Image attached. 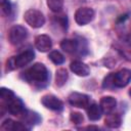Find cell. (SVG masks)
Wrapping results in <instances>:
<instances>
[{"label": "cell", "instance_id": "6da1fadb", "mask_svg": "<svg viewBox=\"0 0 131 131\" xmlns=\"http://www.w3.org/2000/svg\"><path fill=\"white\" fill-rule=\"evenodd\" d=\"M21 78L31 84H43L49 80V73L43 63L37 62L27 69L21 74Z\"/></svg>", "mask_w": 131, "mask_h": 131}, {"label": "cell", "instance_id": "7a4b0ae2", "mask_svg": "<svg viewBox=\"0 0 131 131\" xmlns=\"http://www.w3.org/2000/svg\"><path fill=\"white\" fill-rule=\"evenodd\" d=\"M35 58V52L32 49L25 50L17 54L16 56H12L7 60V68L9 70H14L18 68H23L29 64Z\"/></svg>", "mask_w": 131, "mask_h": 131}, {"label": "cell", "instance_id": "3957f363", "mask_svg": "<svg viewBox=\"0 0 131 131\" xmlns=\"http://www.w3.org/2000/svg\"><path fill=\"white\" fill-rule=\"evenodd\" d=\"M7 37H8V41L10 42V44L18 45L27 39L28 30L20 25H14L9 29Z\"/></svg>", "mask_w": 131, "mask_h": 131}, {"label": "cell", "instance_id": "277c9868", "mask_svg": "<svg viewBox=\"0 0 131 131\" xmlns=\"http://www.w3.org/2000/svg\"><path fill=\"white\" fill-rule=\"evenodd\" d=\"M25 21L32 28H41L45 24V16L37 9H28L24 14Z\"/></svg>", "mask_w": 131, "mask_h": 131}, {"label": "cell", "instance_id": "5b68a950", "mask_svg": "<svg viewBox=\"0 0 131 131\" xmlns=\"http://www.w3.org/2000/svg\"><path fill=\"white\" fill-rule=\"evenodd\" d=\"M69 102L71 105L79 108H87L91 104V99L90 96L84 93H79V92H73L70 94L68 98Z\"/></svg>", "mask_w": 131, "mask_h": 131}, {"label": "cell", "instance_id": "8992f818", "mask_svg": "<svg viewBox=\"0 0 131 131\" xmlns=\"http://www.w3.org/2000/svg\"><path fill=\"white\" fill-rule=\"evenodd\" d=\"M95 12L90 7H80L75 13V20L79 26H85L93 20Z\"/></svg>", "mask_w": 131, "mask_h": 131}, {"label": "cell", "instance_id": "52a82bcc", "mask_svg": "<svg viewBox=\"0 0 131 131\" xmlns=\"http://www.w3.org/2000/svg\"><path fill=\"white\" fill-rule=\"evenodd\" d=\"M41 103L46 108L51 110V111H55V112H59L63 108V102L53 94L43 95L41 98Z\"/></svg>", "mask_w": 131, "mask_h": 131}, {"label": "cell", "instance_id": "ba28073f", "mask_svg": "<svg viewBox=\"0 0 131 131\" xmlns=\"http://www.w3.org/2000/svg\"><path fill=\"white\" fill-rule=\"evenodd\" d=\"M114 78V85L118 88H123L127 86L131 81V70L122 69L117 73L113 74Z\"/></svg>", "mask_w": 131, "mask_h": 131}, {"label": "cell", "instance_id": "9c48e42d", "mask_svg": "<svg viewBox=\"0 0 131 131\" xmlns=\"http://www.w3.org/2000/svg\"><path fill=\"white\" fill-rule=\"evenodd\" d=\"M5 104H6V110L8 111V113H10L13 116H21V114L26 111L23 100L16 96L6 101Z\"/></svg>", "mask_w": 131, "mask_h": 131}, {"label": "cell", "instance_id": "30bf717a", "mask_svg": "<svg viewBox=\"0 0 131 131\" xmlns=\"http://www.w3.org/2000/svg\"><path fill=\"white\" fill-rule=\"evenodd\" d=\"M35 46L41 52H47L52 47L51 38L48 35H38L35 38Z\"/></svg>", "mask_w": 131, "mask_h": 131}, {"label": "cell", "instance_id": "8fae6325", "mask_svg": "<svg viewBox=\"0 0 131 131\" xmlns=\"http://www.w3.org/2000/svg\"><path fill=\"white\" fill-rule=\"evenodd\" d=\"M70 69L74 74H76L79 77H86L90 74V68L88 67V64L80 60L72 61L70 64Z\"/></svg>", "mask_w": 131, "mask_h": 131}, {"label": "cell", "instance_id": "7c38bea8", "mask_svg": "<svg viewBox=\"0 0 131 131\" xmlns=\"http://www.w3.org/2000/svg\"><path fill=\"white\" fill-rule=\"evenodd\" d=\"M1 129L5 131H24V130H29V127L26 126V124L13 121L11 119H6L2 124H1Z\"/></svg>", "mask_w": 131, "mask_h": 131}, {"label": "cell", "instance_id": "4fadbf2b", "mask_svg": "<svg viewBox=\"0 0 131 131\" xmlns=\"http://www.w3.org/2000/svg\"><path fill=\"white\" fill-rule=\"evenodd\" d=\"M99 105L102 110V113L107 115L110 113H113L116 108L117 100L113 96H103L99 101Z\"/></svg>", "mask_w": 131, "mask_h": 131}, {"label": "cell", "instance_id": "5bb4252c", "mask_svg": "<svg viewBox=\"0 0 131 131\" xmlns=\"http://www.w3.org/2000/svg\"><path fill=\"white\" fill-rule=\"evenodd\" d=\"M87 115H88V118L90 121H98L100 118H101V115H102V110L100 107L99 104L97 103H91L87 108Z\"/></svg>", "mask_w": 131, "mask_h": 131}, {"label": "cell", "instance_id": "9a60e30c", "mask_svg": "<svg viewBox=\"0 0 131 131\" xmlns=\"http://www.w3.org/2000/svg\"><path fill=\"white\" fill-rule=\"evenodd\" d=\"M104 124L108 128H119L122 124V119L119 114L110 113L104 119Z\"/></svg>", "mask_w": 131, "mask_h": 131}, {"label": "cell", "instance_id": "2e32d148", "mask_svg": "<svg viewBox=\"0 0 131 131\" xmlns=\"http://www.w3.org/2000/svg\"><path fill=\"white\" fill-rule=\"evenodd\" d=\"M60 48L68 53H74L79 48V42L75 39H63L60 42Z\"/></svg>", "mask_w": 131, "mask_h": 131}, {"label": "cell", "instance_id": "e0dca14e", "mask_svg": "<svg viewBox=\"0 0 131 131\" xmlns=\"http://www.w3.org/2000/svg\"><path fill=\"white\" fill-rule=\"evenodd\" d=\"M68 78H69V74H68V71L66 69L60 68V69L56 70V72H55V84L57 87H62L67 83Z\"/></svg>", "mask_w": 131, "mask_h": 131}, {"label": "cell", "instance_id": "ac0fdd59", "mask_svg": "<svg viewBox=\"0 0 131 131\" xmlns=\"http://www.w3.org/2000/svg\"><path fill=\"white\" fill-rule=\"evenodd\" d=\"M21 115H23L21 118L24 120V123H26V124H34V123H39L41 121V118L39 117V115L37 113L25 111Z\"/></svg>", "mask_w": 131, "mask_h": 131}, {"label": "cell", "instance_id": "d6986e66", "mask_svg": "<svg viewBox=\"0 0 131 131\" xmlns=\"http://www.w3.org/2000/svg\"><path fill=\"white\" fill-rule=\"evenodd\" d=\"M48 57L54 64H61L64 62V56L57 50L50 51L48 54Z\"/></svg>", "mask_w": 131, "mask_h": 131}, {"label": "cell", "instance_id": "ffe728a7", "mask_svg": "<svg viewBox=\"0 0 131 131\" xmlns=\"http://www.w3.org/2000/svg\"><path fill=\"white\" fill-rule=\"evenodd\" d=\"M47 6L51 11L59 12L63 7V0H47Z\"/></svg>", "mask_w": 131, "mask_h": 131}, {"label": "cell", "instance_id": "44dd1931", "mask_svg": "<svg viewBox=\"0 0 131 131\" xmlns=\"http://www.w3.org/2000/svg\"><path fill=\"white\" fill-rule=\"evenodd\" d=\"M0 10L2 16H8L11 13L12 7L9 0H0Z\"/></svg>", "mask_w": 131, "mask_h": 131}, {"label": "cell", "instance_id": "7402d4cb", "mask_svg": "<svg viewBox=\"0 0 131 131\" xmlns=\"http://www.w3.org/2000/svg\"><path fill=\"white\" fill-rule=\"evenodd\" d=\"M0 96H1L2 100H3L4 102H6V101H8L9 99H11L12 97H14L15 95H14V93H13L12 90L2 87V88L0 89Z\"/></svg>", "mask_w": 131, "mask_h": 131}, {"label": "cell", "instance_id": "603a6c76", "mask_svg": "<svg viewBox=\"0 0 131 131\" xmlns=\"http://www.w3.org/2000/svg\"><path fill=\"white\" fill-rule=\"evenodd\" d=\"M70 120L72 123H74L75 125H80L83 123L84 121V117L81 113L79 112H72L70 115Z\"/></svg>", "mask_w": 131, "mask_h": 131}, {"label": "cell", "instance_id": "cb8c5ba5", "mask_svg": "<svg viewBox=\"0 0 131 131\" xmlns=\"http://www.w3.org/2000/svg\"><path fill=\"white\" fill-rule=\"evenodd\" d=\"M102 87L103 88H106V89H110V88H114L115 85H114V78H113V74L106 76L103 80V83H102Z\"/></svg>", "mask_w": 131, "mask_h": 131}, {"label": "cell", "instance_id": "d4e9b609", "mask_svg": "<svg viewBox=\"0 0 131 131\" xmlns=\"http://www.w3.org/2000/svg\"><path fill=\"white\" fill-rule=\"evenodd\" d=\"M129 96H130V97H131V88H130V89H129Z\"/></svg>", "mask_w": 131, "mask_h": 131}]
</instances>
